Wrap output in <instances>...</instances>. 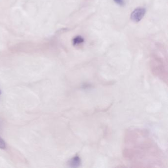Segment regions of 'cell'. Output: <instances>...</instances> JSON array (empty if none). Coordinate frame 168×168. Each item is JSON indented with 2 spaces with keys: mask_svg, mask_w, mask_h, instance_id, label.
I'll list each match as a JSON object with an SVG mask.
<instances>
[{
  "mask_svg": "<svg viewBox=\"0 0 168 168\" xmlns=\"http://www.w3.org/2000/svg\"><path fill=\"white\" fill-rule=\"evenodd\" d=\"M146 12V8L144 7H137L132 12L130 18L133 21L138 22L143 19Z\"/></svg>",
  "mask_w": 168,
  "mask_h": 168,
  "instance_id": "obj_1",
  "label": "cell"
},
{
  "mask_svg": "<svg viewBox=\"0 0 168 168\" xmlns=\"http://www.w3.org/2000/svg\"><path fill=\"white\" fill-rule=\"evenodd\" d=\"M84 39L82 37L80 36H76L73 39V44L74 46L79 45L84 43Z\"/></svg>",
  "mask_w": 168,
  "mask_h": 168,
  "instance_id": "obj_2",
  "label": "cell"
},
{
  "mask_svg": "<svg viewBox=\"0 0 168 168\" xmlns=\"http://www.w3.org/2000/svg\"><path fill=\"white\" fill-rule=\"evenodd\" d=\"M116 4L119 5L120 6H124L125 5L124 0H113Z\"/></svg>",
  "mask_w": 168,
  "mask_h": 168,
  "instance_id": "obj_3",
  "label": "cell"
},
{
  "mask_svg": "<svg viewBox=\"0 0 168 168\" xmlns=\"http://www.w3.org/2000/svg\"><path fill=\"white\" fill-rule=\"evenodd\" d=\"M6 148V145L5 142L0 137V148L5 149Z\"/></svg>",
  "mask_w": 168,
  "mask_h": 168,
  "instance_id": "obj_4",
  "label": "cell"
},
{
  "mask_svg": "<svg viewBox=\"0 0 168 168\" xmlns=\"http://www.w3.org/2000/svg\"><path fill=\"white\" fill-rule=\"evenodd\" d=\"M0 94H1V92H0Z\"/></svg>",
  "mask_w": 168,
  "mask_h": 168,
  "instance_id": "obj_5",
  "label": "cell"
}]
</instances>
